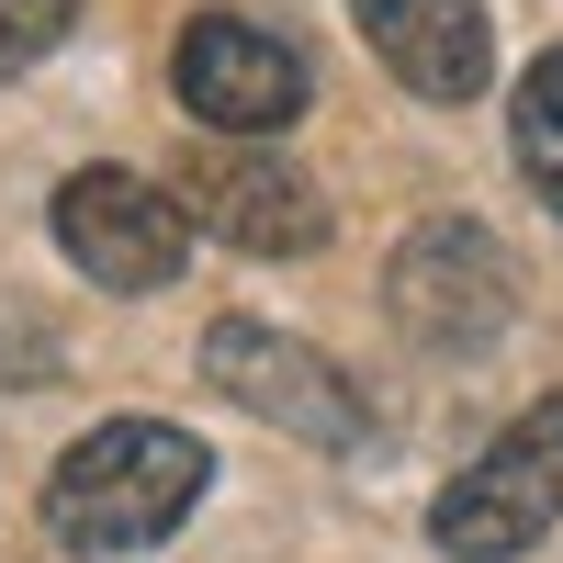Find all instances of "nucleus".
<instances>
[{
	"instance_id": "20e7f679",
	"label": "nucleus",
	"mask_w": 563,
	"mask_h": 563,
	"mask_svg": "<svg viewBox=\"0 0 563 563\" xmlns=\"http://www.w3.org/2000/svg\"><path fill=\"white\" fill-rule=\"evenodd\" d=\"M384 316H395L429 361H474V350H496L507 316H519L507 249L485 238L474 214H429V225L395 249V271H384Z\"/></svg>"
},
{
	"instance_id": "f257e3e1",
	"label": "nucleus",
	"mask_w": 563,
	"mask_h": 563,
	"mask_svg": "<svg viewBox=\"0 0 563 563\" xmlns=\"http://www.w3.org/2000/svg\"><path fill=\"white\" fill-rule=\"evenodd\" d=\"M203 485H214V451L192 429H169V417H102V429L45 474V530L79 563L158 552L203 507Z\"/></svg>"
},
{
	"instance_id": "7ed1b4c3",
	"label": "nucleus",
	"mask_w": 563,
	"mask_h": 563,
	"mask_svg": "<svg viewBox=\"0 0 563 563\" xmlns=\"http://www.w3.org/2000/svg\"><path fill=\"white\" fill-rule=\"evenodd\" d=\"M203 384L225 406L271 417V429H294L305 451H372V406L361 384L327 350H305L294 327H260V316H214L203 327Z\"/></svg>"
},
{
	"instance_id": "39448f33",
	"label": "nucleus",
	"mask_w": 563,
	"mask_h": 563,
	"mask_svg": "<svg viewBox=\"0 0 563 563\" xmlns=\"http://www.w3.org/2000/svg\"><path fill=\"white\" fill-rule=\"evenodd\" d=\"M169 90H180V113L214 124V135H282L316 102V68H305V45H282L249 12H192L180 45H169Z\"/></svg>"
},
{
	"instance_id": "6e6552de",
	"label": "nucleus",
	"mask_w": 563,
	"mask_h": 563,
	"mask_svg": "<svg viewBox=\"0 0 563 563\" xmlns=\"http://www.w3.org/2000/svg\"><path fill=\"white\" fill-rule=\"evenodd\" d=\"M350 23H361V45L417 90V102H474L496 79L485 0H350Z\"/></svg>"
},
{
	"instance_id": "1a4fd4ad",
	"label": "nucleus",
	"mask_w": 563,
	"mask_h": 563,
	"mask_svg": "<svg viewBox=\"0 0 563 563\" xmlns=\"http://www.w3.org/2000/svg\"><path fill=\"white\" fill-rule=\"evenodd\" d=\"M507 147H519V180L563 214V45L519 68V102H507Z\"/></svg>"
},
{
	"instance_id": "9d476101",
	"label": "nucleus",
	"mask_w": 563,
	"mask_h": 563,
	"mask_svg": "<svg viewBox=\"0 0 563 563\" xmlns=\"http://www.w3.org/2000/svg\"><path fill=\"white\" fill-rule=\"evenodd\" d=\"M68 23H79V0H0V90H12L34 57H57Z\"/></svg>"
},
{
	"instance_id": "423d86ee",
	"label": "nucleus",
	"mask_w": 563,
	"mask_h": 563,
	"mask_svg": "<svg viewBox=\"0 0 563 563\" xmlns=\"http://www.w3.org/2000/svg\"><path fill=\"white\" fill-rule=\"evenodd\" d=\"M57 249L102 294H169L180 260H192V214L147 169H68L57 180Z\"/></svg>"
},
{
	"instance_id": "f03ea898",
	"label": "nucleus",
	"mask_w": 563,
	"mask_h": 563,
	"mask_svg": "<svg viewBox=\"0 0 563 563\" xmlns=\"http://www.w3.org/2000/svg\"><path fill=\"white\" fill-rule=\"evenodd\" d=\"M563 519V395H541L519 429H496L485 462H462L429 507V541L451 563H519Z\"/></svg>"
},
{
	"instance_id": "0eeeda50",
	"label": "nucleus",
	"mask_w": 563,
	"mask_h": 563,
	"mask_svg": "<svg viewBox=\"0 0 563 563\" xmlns=\"http://www.w3.org/2000/svg\"><path fill=\"white\" fill-rule=\"evenodd\" d=\"M180 214H192L203 238L249 249V260H305V249H327V192H316L294 158H271L260 135H225V147H203L192 169H180Z\"/></svg>"
}]
</instances>
